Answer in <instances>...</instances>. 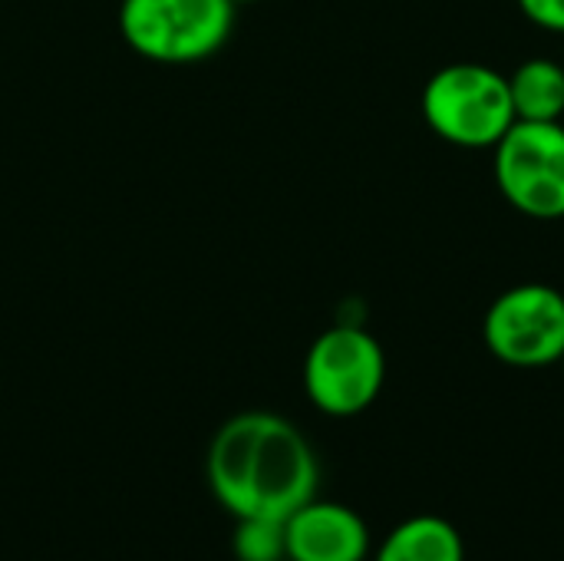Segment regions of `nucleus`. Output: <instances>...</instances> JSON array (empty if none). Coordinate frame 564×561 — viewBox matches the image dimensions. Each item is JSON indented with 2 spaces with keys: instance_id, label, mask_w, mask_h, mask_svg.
Instances as JSON below:
<instances>
[{
  "instance_id": "obj_1",
  "label": "nucleus",
  "mask_w": 564,
  "mask_h": 561,
  "mask_svg": "<svg viewBox=\"0 0 564 561\" xmlns=\"http://www.w3.org/2000/svg\"><path fill=\"white\" fill-rule=\"evenodd\" d=\"M215 499L235 519H278L314 499L321 470L304 433L264 410L238 413L215 433L205 460Z\"/></svg>"
},
{
  "instance_id": "obj_2",
  "label": "nucleus",
  "mask_w": 564,
  "mask_h": 561,
  "mask_svg": "<svg viewBox=\"0 0 564 561\" xmlns=\"http://www.w3.org/2000/svg\"><path fill=\"white\" fill-rule=\"evenodd\" d=\"M423 119L449 145L496 149L516 122L509 76L486 63H449L423 89Z\"/></svg>"
},
{
  "instance_id": "obj_3",
  "label": "nucleus",
  "mask_w": 564,
  "mask_h": 561,
  "mask_svg": "<svg viewBox=\"0 0 564 561\" xmlns=\"http://www.w3.org/2000/svg\"><path fill=\"white\" fill-rule=\"evenodd\" d=\"M235 30L231 0H122L119 33L145 60L198 63L215 56Z\"/></svg>"
},
{
  "instance_id": "obj_4",
  "label": "nucleus",
  "mask_w": 564,
  "mask_h": 561,
  "mask_svg": "<svg viewBox=\"0 0 564 561\" xmlns=\"http://www.w3.org/2000/svg\"><path fill=\"white\" fill-rule=\"evenodd\" d=\"M387 357L373 334L354 324L324 331L304 360V390L327 417H357L383 390Z\"/></svg>"
},
{
  "instance_id": "obj_5",
  "label": "nucleus",
  "mask_w": 564,
  "mask_h": 561,
  "mask_svg": "<svg viewBox=\"0 0 564 561\" xmlns=\"http://www.w3.org/2000/svg\"><path fill=\"white\" fill-rule=\"evenodd\" d=\"M496 182L506 202L539 222L564 218V126L516 119L496 142Z\"/></svg>"
},
{
  "instance_id": "obj_6",
  "label": "nucleus",
  "mask_w": 564,
  "mask_h": 561,
  "mask_svg": "<svg viewBox=\"0 0 564 561\" xmlns=\"http://www.w3.org/2000/svg\"><path fill=\"white\" fill-rule=\"evenodd\" d=\"M492 357L509 367H549L564 357V294L552 284H516L502 291L482 321Z\"/></svg>"
},
{
  "instance_id": "obj_7",
  "label": "nucleus",
  "mask_w": 564,
  "mask_h": 561,
  "mask_svg": "<svg viewBox=\"0 0 564 561\" xmlns=\"http://www.w3.org/2000/svg\"><path fill=\"white\" fill-rule=\"evenodd\" d=\"M291 561H364L370 552L367 522L340 503H304L284 519Z\"/></svg>"
},
{
  "instance_id": "obj_8",
  "label": "nucleus",
  "mask_w": 564,
  "mask_h": 561,
  "mask_svg": "<svg viewBox=\"0 0 564 561\" xmlns=\"http://www.w3.org/2000/svg\"><path fill=\"white\" fill-rule=\"evenodd\" d=\"M377 561H466V546L453 522L440 516H416L387 536Z\"/></svg>"
},
{
  "instance_id": "obj_9",
  "label": "nucleus",
  "mask_w": 564,
  "mask_h": 561,
  "mask_svg": "<svg viewBox=\"0 0 564 561\" xmlns=\"http://www.w3.org/2000/svg\"><path fill=\"white\" fill-rule=\"evenodd\" d=\"M516 119L525 122H562L564 116V63L532 56L509 76Z\"/></svg>"
},
{
  "instance_id": "obj_10",
  "label": "nucleus",
  "mask_w": 564,
  "mask_h": 561,
  "mask_svg": "<svg viewBox=\"0 0 564 561\" xmlns=\"http://www.w3.org/2000/svg\"><path fill=\"white\" fill-rule=\"evenodd\" d=\"M238 561H281L284 552V522L278 519H238L231 539Z\"/></svg>"
},
{
  "instance_id": "obj_11",
  "label": "nucleus",
  "mask_w": 564,
  "mask_h": 561,
  "mask_svg": "<svg viewBox=\"0 0 564 561\" xmlns=\"http://www.w3.org/2000/svg\"><path fill=\"white\" fill-rule=\"evenodd\" d=\"M519 7L542 30L564 33V0H519Z\"/></svg>"
},
{
  "instance_id": "obj_12",
  "label": "nucleus",
  "mask_w": 564,
  "mask_h": 561,
  "mask_svg": "<svg viewBox=\"0 0 564 561\" xmlns=\"http://www.w3.org/2000/svg\"><path fill=\"white\" fill-rule=\"evenodd\" d=\"M231 3H235V7H238V3H251V0H231Z\"/></svg>"
},
{
  "instance_id": "obj_13",
  "label": "nucleus",
  "mask_w": 564,
  "mask_h": 561,
  "mask_svg": "<svg viewBox=\"0 0 564 561\" xmlns=\"http://www.w3.org/2000/svg\"><path fill=\"white\" fill-rule=\"evenodd\" d=\"M558 364H562V367H564V357H562V360H558Z\"/></svg>"
}]
</instances>
